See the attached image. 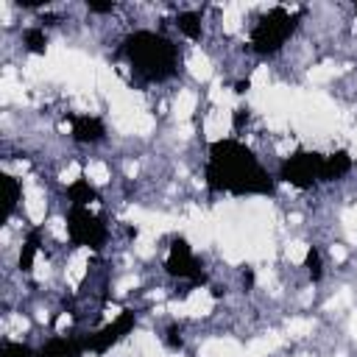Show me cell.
<instances>
[{
    "instance_id": "cell-6",
    "label": "cell",
    "mask_w": 357,
    "mask_h": 357,
    "mask_svg": "<svg viewBox=\"0 0 357 357\" xmlns=\"http://www.w3.org/2000/svg\"><path fill=\"white\" fill-rule=\"evenodd\" d=\"M165 271L170 276L190 279V282H201L204 279V273L198 268V259H195V254H192V248H190V243L184 237H176L170 243V251L165 257Z\"/></svg>"
},
{
    "instance_id": "cell-19",
    "label": "cell",
    "mask_w": 357,
    "mask_h": 357,
    "mask_svg": "<svg viewBox=\"0 0 357 357\" xmlns=\"http://www.w3.org/2000/svg\"><path fill=\"white\" fill-rule=\"evenodd\" d=\"M86 8L92 11V14H109V11H114V3L109 0V3H86Z\"/></svg>"
},
{
    "instance_id": "cell-23",
    "label": "cell",
    "mask_w": 357,
    "mask_h": 357,
    "mask_svg": "<svg viewBox=\"0 0 357 357\" xmlns=\"http://www.w3.org/2000/svg\"><path fill=\"white\" fill-rule=\"evenodd\" d=\"M354 11H357V6H354Z\"/></svg>"
},
{
    "instance_id": "cell-20",
    "label": "cell",
    "mask_w": 357,
    "mask_h": 357,
    "mask_svg": "<svg viewBox=\"0 0 357 357\" xmlns=\"http://www.w3.org/2000/svg\"><path fill=\"white\" fill-rule=\"evenodd\" d=\"M243 120H248V109H245V106H237V109H234V117H231L234 128H243Z\"/></svg>"
},
{
    "instance_id": "cell-2",
    "label": "cell",
    "mask_w": 357,
    "mask_h": 357,
    "mask_svg": "<svg viewBox=\"0 0 357 357\" xmlns=\"http://www.w3.org/2000/svg\"><path fill=\"white\" fill-rule=\"evenodd\" d=\"M123 56L148 81H165L178 67V50L170 39L153 31H134L123 42Z\"/></svg>"
},
{
    "instance_id": "cell-11",
    "label": "cell",
    "mask_w": 357,
    "mask_h": 357,
    "mask_svg": "<svg viewBox=\"0 0 357 357\" xmlns=\"http://www.w3.org/2000/svg\"><path fill=\"white\" fill-rule=\"evenodd\" d=\"M67 198L73 206H86L92 201H98V190L86 181V178H75L70 187H67Z\"/></svg>"
},
{
    "instance_id": "cell-17",
    "label": "cell",
    "mask_w": 357,
    "mask_h": 357,
    "mask_svg": "<svg viewBox=\"0 0 357 357\" xmlns=\"http://www.w3.org/2000/svg\"><path fill=\"white\" fill-rule=\"evenodd\" d=\"M0 357H39V351H33V349H28L22 343H3Z\"/></svg>"
},
{
    "instance_id": "cell-8",
    "label": "cell",
    "mask_w": 357,
    "mask_h": 357,
    "mask_svg": "<svg viewBox=\"0 0 357 357\" xmlns=\"http://www.w3.org/2000/svg\"><path fill=\"white\" fill-rule=\"evenodd\" d=\"M106 137V126L100 117H92V114H81V117H73V139L81 142V145H95Z\"/></svg>"
},
{
    "instance_id": "cell-14",
    "label": "cell",
    "mask_w": 357,
    "mask_h": 357,
    "mask_svg": "<svg viewBox=\"0 0 357 357\" xmlns=\"http://www.w3.org/2000/svg\"><path fill=\"white\" fill-rule=\"evenodd\" d=\"M36 245H39V231L33 229V231L28 234V240L22 243V251H20V271H22V273H28V271L33 268V257H36Z\"/></svg>"
},
{
    "instance_id": "cell-9",
    "label": "cell",
    "mask_w": 357,
    "mask_h": 357,
    "mask_svg": "<svg viewBox=\"0 0 357 357\" xmlns=\"http://www.w3.org/2000/svg\"><path fill=\"white\" fill-rule=\"evenodd\" d=\"M351 170V156L349 151H332L324 156V167H321V181H335L343 178Z\"/></svg>"
},
{
    "instance_id": "cell-7",
    "label": "cell",
    "mask_w": 357,
    "mask_h": 357,
    "mask_svg": "<svg viewBox=\"0 0 357 357\" xmlns=\"http://www.w3.org/2000/svg\"><path fill=\"white\" fill-rule=\"evenodd\" d=\"M134 312L131 310H123L112 324H106L103 329H98L95 335H89V337H84V349L86 351H106V349H112L123 335H128L131 329H134Z\"/></svg>"
},
{
    "instance_id": "cell-12",
    "label": "cell",
    "mask_w": 357,
    "mask_h": 357,
    "mask_svg": "<svg viewBox=\"0 0 357 357\" xmlns=\"http://www.w3.org/2000/svg\"><path fill=\"white\" fill-rule=\"evenodd\" d=\"M176 28H178L187 39H198V36H201V14H195V11H181V14L176 17Z\"/></svg>"
},
{
    "instance_id": "cell-4",
    "label": "cell",
    "mask_w": 357,
    "mask_h": 357,
    "mask_svg": "<svg viewBox=\"0 0 357 357\" xmlns=\"http://www.w3.org/2000/svg\"><path fill=\"white\" fill-rule=\"evenodd\" d=\"M67 237L73 245L98 251L106 243V223L89 212V206H70L67 212Z\"/></svg>"
},
{
    "instance_id": "cell-3",
    "label": "cell",
    "mask_w": 357,
    "mask_h": 357,
    "mask_svg": "<svg viewBox=\"0 0 357 357\" xmlns=\"http://www.w3.org/2000/svg\"><path fill=\"white\" fill-rule=\"evenodd\" d=\"M296 20L298 17H293L287 8H282V6H276V8H271L265 17H259V22L251 28V47L257 50V53H262V56H271V53H276L282 45H284V39L296 31Z\"/></svg>"
},
{
    "instance_id": "cell-16",
    "label": "cell",
    "mask_w": 357,
    "mask_h": 357,
    "mask_svg": "<svg viewBox=\"0 0 357 357\" xmlns=\"http://www.w3.org/2000/svg\"><path fill=\"white\" fill-rule=\"evenodd\" d=\"M304 268H307V273H310L312 282H321V276H324V262H321V251H318V248H310V251H307Z\"/></svg>"
},
{
    "instance_id": "cell-15",
    "label": "cell",
    "mask_w": 357,
    "mask_h": 357,
    "mask_svg": "<svg viewBox=\"0 0 357 357\" xmlns=\"http://www.w3.org/2000/svg\"><path fill=\"white\" fill-rule=\"evenodd\" d=\"M0 187H3V201H6V209L11 212V209L17 206V201H20V181H17L14 176L3 173V176H0Z\"/></svg>"
},
{
    "instance_id": "cell-10",
    "label": "cell",
    "mask_w": 357,
    "mask_h": 357,
    "mask_svg": "<svg viewBox=\"0 0 357 357\" xmlns=\"http://www.w3.org/2000/svg\"><path fill=\"white\" fill-rule=\"evenodd\" d=\"M84 349V340H75V337H53L47 340L42 349H39V357H81Z\"/></svg>"
},
{
    "instance_id": "cell-21",
    "label": "cell",
    "mask_w": 357,
    "mask_h": 357,
    "mask_svg": "<svg viewBox=\"0 0 357 357\" xmlns=\"http://www.w3.org/2000/svg\"><path fill=\"white\" fill-rule=\"evenodd\" d=\"M243 287H245V290H251V287H254V271H251V268H245V271H243Z\"/></svg>"
},
{
    "instance_id": "cell-1",
    "label": "cell",
    "mask_w": 357,
    "mask_h": 357,
    "mask_svg": "<svg viewBox=\"0 0 357 357\" xmlns=\"http://www.w3.org/2000/svg\"><path fill=\"white\" fill-rule=\"evenodd\" d=\"M204 176L212 192H231V195H271L273 192L271 173L237 139H218L209 145V162H206Z\"/></svg>"
},
{
    "instance_id": "cell-22",
    "label": "cell",
    "mask_w": 357,
    "mask_h": 357,
    "mask_svg": "<svg viewBox=\"0 0 357 357\" xmlns=\"http://www.w3.org/2000/svg\"><path fill=\"white\" fill-rule=\"evenodd\" d=\"M248 89H251V81H248V78H243V81L234 84V92H237V95H245Z\"/></svg>"
},
{
    "instance_id": "cell-13",
    "label": "cell",
    "mask_w": 357,
    "mask_h": 357,
    "mask_svg": "<svg viewBox=\"0 0 357 357\" xmlns=\"http://www.w3.org/2000/svg\"><path fill=\"white\" fill-rule=\"evenodd\" d=\"M22 42H25V47H28L31 53H36V56H42V53L47 50V33H45V28H25Z\"/></svg>"
},
{
    "instance_id": "cell-5",
    "label": "cell",
    "mask_w": 357,
    "mask_h": 357,
    "mask_svg": "<svg viewBox=\"0 0 357 357\" xmlns=\"http://www.w3.org/2000/svg\"><path fill=\"white\" fill-rule=\"evenodd\" d=\"M321 167H324V156L315 151H296L293 156H287L279 167V178L287 181L290 187L298 190H310L315 181H321Z\"/></svg>"
},
{
    "instance_id": "cell-18",
    "label": "cell",
    "mask_w": 357,
    "mask_h": 357,
    "mask_svg": "<svg viewBox=\"0 0 357 357\" xmlns=\"http://www.w3.org/2000/svg\"><path fill=\"white\" fill-rule=\"evenodd\" d=\"M165 343H167V349H181L184 346V337H181V329L178 326H167L165 329Z\"/></svg>"
}]
</instances>
